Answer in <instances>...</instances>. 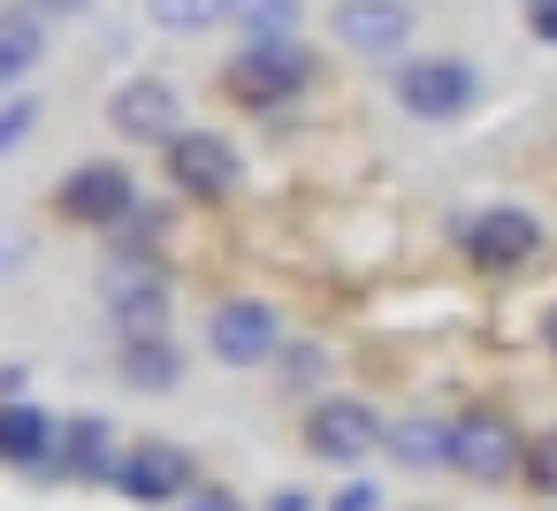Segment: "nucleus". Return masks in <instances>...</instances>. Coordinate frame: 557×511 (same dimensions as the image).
I'll list each match as a JSON object with an SVG mask.
<instances>
[{"mask_svg": "<svg viewBox=\"0 0 557 511\" xmlns=\"http://www.w3.org/2000/svg\"><path fill=\"white\" fill-rule=\"evenodd\" d=\"M275 344H283V328L260 298H222L207 313V351L222 366H260V359H275Z\"/></svg>", "mask_w": 557, "mask_h": 511, "instance_id": "obj_10", "label": "nucleus"}, {"mask_svg": "<svg viewBox=\"0 0 557 511\" xmlns=\"http://www.w3.org/2000/svg\"><path fill=\"white\" fill-rule=\"evenodd\" d=\"M115 374H123L131 389H146V397H169V389L184 382V351H176L169 336H138V344L115 351Z\"/></svg>", "mask_w": 557, "mask_h": 511, "instance_id": "obj_15", "label": "nucleus"}, {"mask_svg": "<svg viewBox=\"0 0 557 511\" xmlns=\"http://www.w3.org/2000/svg\"><path fill=\"white\" fill-rule=\"evenodd\" d=\"M184 511H245L230 488H199V496H184Z\"/></svg>", "mask_w": 557, "mask_h": 511, "instance_id": "obj_25", "label": "nucleus"}, {"mask_svg": "<svg viewBox=\"0 0 557 511\" xmlns=\"http://www.w3.org/2000/svg\"><path fill=\"white\" fill-rule=\"evenodd\" d=\"M32 130H39V100H32V92L0 100V153H16V146H24Z\"/></svg>", "mask_w": 557, "mask_h": 511, "instance_id": "obj_22", "label": "nucleus"}, {"mask_svg": "<svg viewBox=\"0 0 557 511\" xmlns=\"http://www.w3.org/2000/svg\"><path fill=\"white\" fill-rule=\"evenodd\" d=\"M298 16L306 0H230V24L245 39H298Z\"/></svg>", "mask_w": 557, "mask_h": 511, "instance_id": "obj_18", "label": "nucleus"}, {"mask_svg": "<svg viewBox=\"0 0 557 511\" xmlns=\"http://www.w3.org/2000/svg\"><path fill=\"white\" fill-rule=\"evenodd\" d=\"M54 443H62V420H54V412L24 404V397L0 404V458H9V465H47Z\"/></svg>", "mask_w": 557, "mask_h": 511, "instance_id": "obj_14", "label": "nucleus"}, {"mask_svg": "<svg viewBox=\"0 0 557 511\" xmlns=\"http://www.w3.org/2000/svg\"><path fill=\"white\" fill-rule=\"evenodd\" d=\"M519 481H527V488H542V496H557V427H542V435L527 443V458H519Z\"/></svg>", "mask_w": 557, "mask_h": 511, "instance_id": "obj_21", "label": "nucleus"}, {"mask_svg": "<svg viewBox=\"0 0 557 511\" xmlns=\"http://www.w3.org/2000/svg\"><path fill=\"white\" fill-rule=\"evenodd\" d=\"M283 366H290V382H321V366H329V351H321V344H298V351H290Z\"/></svg>", "mask_w": 557, "mask_h": 511, "instance_id": "obj_23", "label": "nucleus"}, {"mask_svg": "<svg viewBox=\"0 0 557 511\" xmlns=\"http://www.w3.org/2000/svg\"><path fill=\"white\" fill-rule=\"evenodd\" d=\"M329 32H336L344 54H367V62L405 54V39H412V0H336Z\"/></svg>", "mask_w": 557, "mask_h": 511, "instance_id": "obj_9", "label": "nucleus"}, {"mask_svg": "<svg viewBox=\"0 0 557 511\" xmlns=\"http://www.w3.org/2000/svg\"><path fill=\"white\" fill-rule=\"evenodd\" d=\"M47 54V16L39 9H0V85H24Z\"/></svg>", "mask_w": 557, "mask_h": 511, "instance_id": "obj_17", "label": "nucleus"}, {"mask_svg": "<svg viewBox=\"0 0 557 511\" xmlns=\"http://www.w3.org/2000/svg\"><path fill=\"white\" fill-rule=\"evenodd\" d=\"M519 458H527V443H519V427L504 412H458L450 420V473H466V481H511Z\"/></svg>", "mask_w": 557, "mask_h": 511, "instance_id": "obj_6", "label": "nucleus"}, {"mask_svg": "<svg viewBox=\"0 0 557 511\" xmlns=\"http://www.w3.org/2000/svg\"><path fill=\"white\" fill-rule=\"evenodd\" d=\"M542 336H549V351H557V306H549V321H542Z\"/></svg>", "mask_w": 557, "mask_h": 511, "instance_id": "obj_29", "label": "nucleus"}, {"mask_svg": "<svg viewBox=\"0 0 557 511\" xmlns=\"http://www.w3.org/2000/svg\"><path fill=\"white\" fill-rule=\"evenodd\" d=\"M100 298H108V321L123 328V344H138V336H169V306H176V290H169V275H161V260H108L100 267Z\"/></svg>", "mask_w": 557, "mask_h": 511, "instance_id": "obj_2", "label": "nucleus"}, {"mask_svg": "<svg viewBox=\"0 0 557 511\" xmlns=\"http://www.w3.org/2000/svg\"><path fill=\"white\" fill-rule=\"evenodd\" d=\"M268 511H313V496H306V488H275Z\"/></svg>", "mask_w": 557, "mask_h": 511, "instance_id": "obj_26", "label": "nucleus"}, {"mask_svg": "<svg viewBox=\"0 0 557 511\" xmlns=\"http://www.w3.org/2000/svg\"><path fill=\"white\" fill-rule=\"evenodd\" d=\"M382 435H389V420L359 397H321L313 420H306V450L329 458V465H359L367 450H382Z\"/></svg>", "mask_w": 557, "mask_h": 511, "instance_id": "obj_7", "label": "nucleus"}, {"mask_svg": "<svg viewBox=\"0 0 557 511\" xmlns=\"http://www.w3.org/2000/svg\"><path fill=\"white\" fill-rule=\"evenodd\" d=\"M306 85H313L306 39H252V47L222 70V92H230L237 108H283V100H298Z\"/></svg>", "mask_w": 557, "mask_h": 511, "instance_id": "obj_1", "label": "nucleus"}, {"mask_svg": "<svg viewBox=\"0 0 557 511\" xmlns=\"http://www.w3.org/2000/svg\"><path fill=\"white\" fill-rule=\"evenodd\" d=\"M473 100H481V77L458 54H420V62L397 70V108L420 115V123H458Z\"/></svg>", "mask_w": 557, "mask_h": 511, "instance_id": "obj_3", "label": "nucleus"}, {"mask_svg": "<svg viewBox=\"0 0 557 511\" xmlns=\"http://www.w3.org/2000/svg\"><path fill=\"white\" fill-rule=\"evenodd\" d=\"M115 237H123V252H131V260H153V252H161V237H169V207H138Z\"/></svg>", "mask_w": 557, "mask_h": 511, "instance_id": "obj_20", "label": "nucleus"}, {"mask_svg": "<svg viewBox=\"0 0 557 511\" xmlns=\"http://www.w3.org/2000/svg\"><path fill=\"white\" fill-rule=\"evenodd\" d=\"M176 115H184V100H176L169 77H131V85H115V100H108V123H115L131 146H169V138H176Z\"/></svg>", "mask_w": 557, "mask_h": 511, "instance_id": "obj_12", "label": "nucleus"}, {"mask_svg": "<svg viewBox=\"0 0 557 511\" xmlns=\"http://www.w3.org/2000/svg\"><path fill=\"white\" fill-rule=\"evenodd\" d=\"M32 9H39V16H85L92 0H32Z\"/></svg>", "mask_w": 557, "mask_h": 511, "instance_id": "obj_28", "label": "nucleus"}, {"mask_svg": "<svg viewBox=\"0 0 557 511\" xmlns=\"http://www.w3.org/2000/svg\"><path fill=\"white\" fill-rule=\"evenodd\" d=\"M54 207H62V222H77V229H123V222L138 214V184H131L123 161H85V169L62 176Z\"/></svg>", "mask_w": 557, "mask_h": 511, "instance_id": "obj_4", "label": "nucleus"}, {"mask_svg": "<svg viewBox=\"0 0 557 511\" xmlns=\"http://www.w3.org/2000/svg\"><path fill=\"white\" fill-rule=\"evenodd\" d=\"M534 39H549V47H557V0H542V9H534Z\"/></svg>", "mask_w": 557, "mask_h": 511, "instance_id": "obj_27", "label": "nucleus"}, {"mask_svg": "<svg viewBox=\"0 0 557 511\" xmlns=\"http://www.w3.org/2000/svg\"><path fill=\"white\" fill-rule=\"evenodd\" d=\"M382 450H389L397 465H412V473L450 465V420H435V412H405V420H389Z\"/></svg>", "mask_w": 557, "mask_h": 511, "instance_id": "obj_16", "label": "nucleus"}, {"mask_svg": "<svg viewBox=\"0 0 557 511\" xmlns=\"http://www.w3.org/2000/svg\"><path fill=\"white\" fill-rule=\"evenodd\" d=\"M466 260L473 267H488V275H504V267H527L534 252H542V222L527 214V207H481V214H466Z\"/></svg>", "mask_w": 557, "mask_h": 511, "instance_id": "obj_8", "label": "nucleus"}, {"mask_svg": "<svg viewBox=\"0 0 557 511\" xmlns=\"http://www.w3.org/2000/svg\"><path fill=\"white\" fill-rule=\"evenodd\" d=\"M191 473H199L191 450H176V443H138V450H123L115 488H123L131 503H184V496H199Z\"/></svg>", "mask_w": 557, "mask_h": 511, "instance_id": "obj_11", "label": "nucleus"}, {"mask_svg": "<svg viewBox=\"0 0 557 511\" xmlns=\"http://www.w3.org/2000/svg\"><path fill=\"white\" fill-rule=\"evenodd\" d=\"M534 9H542V0H534Z\"/></svg>", "mask_w": 557, "mask_h": 511, "instance_id": "obj_30", "label": "nucleus"}, {"mask_svg": "<svg viewBox=\"0 0 557 511\" xmlns=\"http://www.w3.org/2000/svg\"><path fill=\"white\" fill-rule=\"evenodd\" d=\"M374 503H382V488H374V481H351V488L336 496V511H374Z\"/></svg>", "mask_w": 557, "mask_h": 511, "instance_id": "obj_24", "label": "nucleus"}, {"mask_svg": "<svg viewBox=\"0 0 557 511\" xmlns=\"http://www.w3.org/2000/svg\"><path fill=\"white\" fill-rule=\"evenodd\" d=\"M115 465H123L115 427H108L100 412H70V420H62V443H54V458H47L39 473H62V481H108V488H115Z\"/></svg>", "mask_w": 557, "mask_h": 511, "instance_id": "obj_13", "label": "nucleus"}, {"mask_svg": "<svg viewBox=\"0 0 557 511\" xmlns=\"http://www.w3.org/2000/svg\"><path fill=\"white\" fill-rule=\"evenodd\" d=\"M161 153H169V176H176L184 199H237V184H245L237 146L214 138V130H176Z\"/></svg>", "mask_w": 557, "mask_h": 511, "instance_id": "obj_5", "label": "nucleus"}, {"mask_svg": "<svg viewBox=\"0 0 557 511\" xmlns=\"http://www.w3.org/2000/svg\"><path fill=\"white\" fill-rule=\"evenodd\" d=\"M146 16H153L161 32L191 39V32H207V24H222V16H230V0H146Z\"/></svg>", "mask_w": 557, "mask_h": 511, "instance_id": "obj_19", "label": "nucleus"}]
</instances>
